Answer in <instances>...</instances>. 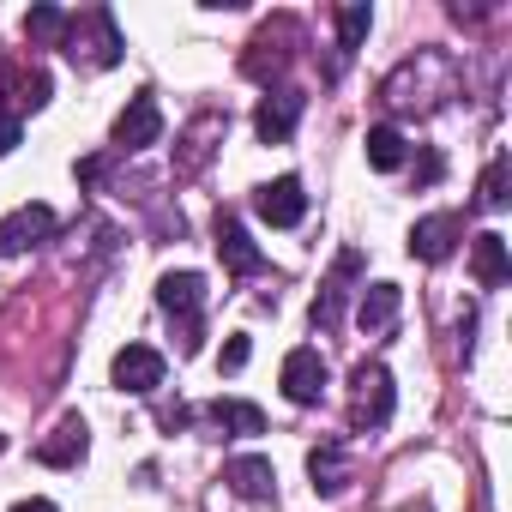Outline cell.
<instances>
[{
  "instance_id": "cell-1",
  "label": "cell",
  "mask_w": 512,
  "mask_h": 512,
  "mask_svg": "<svg viewBox=\"0 0 512 512\" xmlns=\"http://www.w3.org/2000/svg\"><path fill=\"white\" fill-rule=\"evenodd\" d=\"M61 49H67V61L73 67H91V73H103V67H115L121 61V31H115V13L109 7H91V13H67V37H61Z\"/></svg>"
},
{
  "instance_id": "cell-2",
  "label": "cell",
  "mask_w": 512,
  "mask_h": 512,
  "mask_svg": "<svg viewBox=\"0 0 512 512\" xmlns=\"http://www.w3.org/2000/svg\"><path fill=\"white\" fill-rule=\"evenodd\" d=\"M157 308L175 320L181 356H193L199 338H205V278H199V272H163V278H157Z\"/></svg>"
},
{
  "instance_id": "cell-3",
  "label": "cell",
  "mask_w": 512,
  "mask_h": 512,
  "mask_svg": "<svg viewBox=\"0 0 512 512\" xmlns=\"http://www.w3.org/2000/svg\"><path fill=\"white\" fill-rule=\"evenodd\" d=\"M392 404H398V392H392L386 362H362V368L350 374V428H356V434L386 428V422H392Z\"/></svg>"
},
{
  "instance_id": "cell-4",
  "label": "cell",
  "mask_w": 512,
  "mask_h": 512,
  "mask_svg": "<svg viewBox=\"0 0 512 512\" xmlns=\"http://www.w3.org/2000/svg\"><path fill=\"white\" fill-rule=\"evenodd\" d=\"M302 109H308V97L296 85L266 91L260 109H253V133H260V145H290V133L302 127Z\"/></svg>"
},
{
  "instance_id": "cell-5",
  "label": "cell",
  "mask_w": 512,
  "mask_h": 512,
  "mask_svg": "<svg viewBox=\"0 0 512 512\" xmlns=\"http://www.w3.org/2000/svg\"><path fill=\"white\" fill-rule=\"evenodd\" d=\"M109 139H115V151H121V157H133V151L157 145V139H163V109H157V97H151V91H139V97L115 115V133H109Z\"/></svg>"
},
{
  "instance_id": "cell-6",
  "label": "cell",
  "mask_w": 512,
  "mask_h": 512,
  "mask_svg": "<svg viewBox=\"0 0 512 512\" xmlns=\"http://www.w3.org/2000/svg\"><path fill=\"white\" fill-rule=\"evenodd\" d=\"M217 260H223L229 278H260L266 272V253L253 247V235L241 229L235 211H217Z\"/></svg>"
},
{
  "instance_id": "cell-7",
  "label": "cell",
  "mask_w": 512,
  "mask_h": 512,
  "mask_svg": "<svg viewBox=\"0 0 512 512\" xmlns=\"http://www.w3.org/2000/svg\"><path fill=\"white\" fill-rule=\"evenodd\" d=\"M229 133V115H217V109H205V115H193L187 121V133H181V145H175V175L187 181V175H199L205 163H211V151H217V139Z\"/></svg>"
},
{
  "instance_id": "cell-8",
  "label": "cell",
  "mask_w": 512,
  "mask_h": 512,
  "mask_svg": "<svg viewBox=\"0 0 512 512\" xmlns=\"http://www.w3.org/2000/svg\"><path fill=\"white\" fill-rule=\"evenodd\" d=\"M253 211H260L272 229H296V223L308 217V187H302L296 175H278V181H266V187H253Z\"/></svg>"
},
{
  "instance_id": "cell-9",
  "label": "cell",
  "mask_w": 512,
  "mask_h": 512,
  "mask_svg": "<svg viewBox=\"0 0 512 512\" xmlns=\"http://www.w3.org/2000/svg\"><path fill=\"white\" fill-rule=\"evenodd\" d=\"M223 482H229V494H241L247 506H272V500H278V470H272V458H260V452L229 458V464H223Z\"/></svg>"
},
{
  "instance_id": "cell-10",
  "label": "cell",
  "mask_w": 512,
  "mask_h": 512,
  "mask_svg": "<svg viewBox=\"0 0 512 512\" xmlns=\"http://www.w3.org/2000/svg\"><path fill=\"white\" fill-rule=\"evenodd\" d=\"M115 386L121 392H133V398H151L157 386H163V374H169V362H163V350H151V344H127L121 356H115Z\"/></svg>"
},
{
  "instance_id": "cell-11",
  "label": "cell",
  "mask_w": 512,
  "mask_h": 512,
  "mask_svg": "<svg viewBox=\"0 0 512 512\" xmlns=\"http://www.w3.org/2000/svg\"><path fill=\"white\" fill-rule=\"evenodd\" d=\"M55 235V211L49 205H19L13 217H0V260H13V253H31L37 241Z\"/></svg>"
},
{
  "instance_id": "cell-12",
  "label": "cell",
  "mask_w": 512,
  "mask_h": 512,
  "mask_svg": "<svg viewBox=\"0 0 512 512\" xmlns=\"http://www.w3.org/2000/svg\"><path fill=\"white\" fill-rule=\"evenodd\" d=\"M458 241H464V217H452V211L416 217V229H410V253H416V260H428V266L452 260V247H458Z\"/></svg>"
},
{
  "instance_id": "cell-13",
  "label": "cell",
  "mask_w": 512,
  "mask_h": 512,
  "mask_svg": "<svg viewBox=\"0 0 512 512\" xmlns=\"http://www.w3.org/2000/svg\"><path fill=\"white\" fill-rule=\"evenodd\" d=\"M85 452H91L85 416H61V422H55V434H49V440H37V464H49V470H79V464H85Z\"/></svg>"
},
{
  "instance_id": "cell-14",
  "label": "cell",
  "mask_w": 512,
  "mask_h": 512,
  "mask_svg": "<svg viewBox=\"0 0 512 512\" xmlns=\"http://www.w3.org/2000/svg\"><path fill=\"white\" fill-rule=\"evenodd\" d=\"M362 272V260L356 253H338V266H332V278L320 284V296H314V308H308V320H314V332H332L338 320H344V296H350V278Z\"/></svg>"
},
{
  "instance_id": "cell-15",
  "label": "cell",
  "mask_w": 512,
  "mask_h": 512,
  "mask_svg": "<svg viewBox=\"0 0 512 512\" xmlns=\"http://www.w3.org/2000/svg\"><path fill=\"white\" fill-rule=\"evenodd\" d=\"M320 392H326V356L320 350H290L284 356V398L290 404H320Z\"/></svg>"
},
{
  "instance_id": "cell-16",
  "label": "cell",
  "mask_w": 512,
  "mask_h": 512,
  "mask_svg": "<svg viewBox=\"0 0 512 512\" xmlns=\"http://www.w3.org/2000/svg\"><path fill=\"white\" fill-rule=\"evenodd\" d=\"M470 272H476V284H482V290H500V284L512 278V253H506V235H494V229L470 235Z\"/></svg>"
},
{
  "instance_id": "cell-17",
  "label": "cell",
  "mask_w": 512,
  "mask_h": 512,
  "mask_svg": "<svg viewBox=\"0 0 512 512\" xmlns=\"http://www.w3.org/2000/svg\"><path fill=\"white\" fill-rule=\"evenodd\" d=\"M398 308H404L398 284H362V302H356V326H362L368 338H380V332H392V326H398Z\"/></svg>"
},
{
  "instance_id": "cell-18",
  "label": "cell",
  "mask_w": 512,
  "mask_h": 512,
  "mask_svg": "<svg viewBox=\"0 0 512 512\" xmlns=\"http://www.w3.org/2000/svg\"><path fill=\"white\" fill-rule=\"evenodd\" d=\"M308 476H314V494H338V488L350 482V452H344L338 440L314 446V452H308Z\"/></svg>"
},
{
  "instance_id": "cell-19",
  "label": "cell",
  "mask_w": 512,
  "mask_h": 512,
  "mask_svg": "<svg viewBox=\"0 0 512 512\" xmlns=\"http://www.w3.org/2000/svg\"><path fill=\"white\" fill-rule=\"evenodd\" d=\"M368 25H374V7H368V0H356V7H344V13H338V61H332V79H338V73L350 67V55L362 49Z\"/></svg>"
},
{
  "instance_id": "cell-20",
  "label": "cell",
  "mask_w": 512,
  "mask_h": 512,
  "mask_svg": "<svg viewBox=\"0 0 512 512\" xmlns=\"http://www.w3.org/2000/svg\"><path fill=\"white\" fill-rule=\"evenodd\" d=\"M368 169H380V175H392V169H404V157H410V145H404V133L392 127V121H380V127H368Z\"/></svg>"
},
{
  "instance_id": "cell-21",
  "label": "cell",
  "mask_w": 512,
  "mask_h": 512,
  "mask_svg": "<svg viewBox=\"0 0 512 512\" xmlns=\"http://www.w3.org/2000/svg\"><path fill=\"white\" fill-rule=\"evenodd\" d=\"M205 422H217L223 434H266L260 404H241V398H217V404H205Z\"/></svg>"
},
{
  "instance_id": "cell-22",
  "label": "cell",
  "mask_w": 512,
  "mask_h": 512,
  "mask_svg": "<svg viewBox=\"0 0 512 512\" xmlns=\"http://www.w3.org/2000/svg\"><path fill=\"white\" fill-rule=\"evenodd\" d=\"M25 37L61 49V37H67V13H61V7H31V13H25Z\"/></svg>"
},
{
  "instance_id": "cell-23",
  "label": "cell",
  "mask_w": 512,
  "mask_h": 512,
  "mask_svg": "<svg viewBox=\"0 0 512 512\" xmlns=\"http://www.w3.org/2000/svg\"><path fill=\"white\" fill-rule=\"evenodd\" d=\"M500 205H506V157H494L482 175V211H500Z\"/></svg>"
},
{
  "instance_id": "cell-24",
  "label": "cell",
  "mask_w": 512,
  "mask_h": 512,
  "mask_svg": "<svg viewBox=\"0 0 512 512\" xmlns=\"http://www.w3.org/2000/svg\"><path fill=\"white\" fill-rule=\"evenodd\" d=\"M247 356H253V338H247V332H235V338L223 344V356H217V368H223V374H241V368H247Z\"/></svg>"
},
{
  "instance_id": "cell-25",
  "label": "cell",
  "mask_w": 512,
  "mask_h": 512,
  "mask_svg": "<svg viewBox=\"0 0 512 512\" xmlns=\"http://www.w3.org/2000/svg\"><path fill=\"white\" fill-rule=\"evenodd\" d=\"M19 145V109L13 103H0V157H7Z\"/></svg>"
},
{
  "instance_id": "cell-26",
  "label": "cell",
  "mask_w": 512,
  "mask_h": 512,
  "mask_svg": "<svg viewBox=\"0 0 512 512\" xmlns=\"http://www.w3.org/2000/svg\"><path fill=\"white\" fill-rule=\"evenodd\" d=\"M103 169H109V163H103V157H85V163H79V181H85V187H91V181H103Z\"/></svg>"
},
{
  "instance_id": "cell-27",
  "label": "cell",
  "mask_w": 512,
  "mask_h": 512,
  "mask_svg": "<svg viewBox=\"0 0 512 512\" xmlns=\"http://www.w3.org/2000/svg\"><path fill=\"white\" fill-rule=\"evenodd\" d=\"M13 512H61L55 500H43V494H31V500H13Z\"/></svg>"
}]
</instances>
